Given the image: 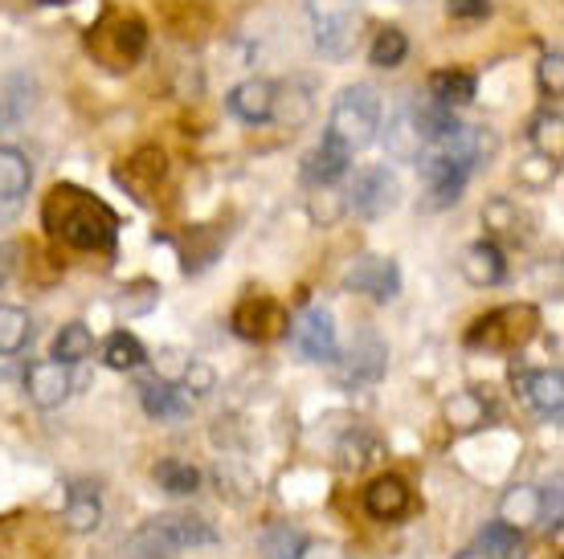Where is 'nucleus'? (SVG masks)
Listing matches in <instances>:
<instances>
[{
  "label": "nucleus",
  "instance_id": "obj_1",
  "mask_svg": "<svg viewBox=\"0 0 564 559\" xmlns=\"http://www.w3.org/2000/svg\"><path fill=\"white\" fill-rule=\"evenodd\" d=\"M42 221L54 238H62L74 250L111 253L115 238H119V217L111 205L78 184H57L54 193L45 196Z\"/></svg>",
  "mask_w": 564,
  "mask_h": 559
},
{
  "label": "nucleus",
  "instance_id": "obj_2",
  "mask_svg": "<svg viewBox=\"0 0 564 559\" xmlns=\"http://www.w3.org/2000/svg\"><path fill=\"white\" fill-rule=\"evenodd\" d=\"M377 131H381V95H377V86H368V83L344 86L336 98V107H332L327 135L339 140L356 155L360 147H368V143L377 140Z\"/></svg>",
  "mask_w": 564,
  "mask_h": 559
},
{
  "label": "nucleus",
  "instance_id": "obj_3",
  "mask_svg": "<svg viewBox=\"0 0 564 559\" xmlns=\"http://www.w3.org/2000/svg\"><path fill=\"white\" fill-rule=\"evenodd\" d=\"M536 327H540V310L532 303H511V307L482 315L466 331V343L479 351H520L528 348V339L536 336Z\"/></svg>",
  "mask_w": 564,
  "mask_h": 559
},
{
  "label": "nucleus",
  "instance_id": "obj_4",
  "mask_svg": "<svg viewBox=\"0 0 564 559\" xmlns=\"http://www.w3.org/2000/svg\"><path fill=\"white\" fill-rule=\"evenodd\" d=\"M213 544H217V531L205 518L193 515H160L135 535V547H143V556H164V551H188V547Z\"/></svg>",
  "mask_w": 564,
  "mask_h": 559
},
{
  "label": "nucleus",
  "instance_id": "obj_5",
  "mask_svg": "<svg viewBox=\"0 0 564 559\" xmlns=\"http://www.w3.org/2000/svg\"><path fill=\"white\" fill-rule=\"evenodd\" d=\"M417 168H422V180H425V212H437V209H451L458 205V196H463L466 180H470V160L463 155H451V152H430L417 160Z\"/></svg>",
  "mask_w": 564,
  "mask_h": 559
},
{
  "label": "nucleus",
  "instance_id": "obj_6",
  "mask_svg": "<svg viewBox=\"0 0 564 559\" xmlns=\"http://www.w3.org/2000/svg\"><path fill=\"white\" fill-rule=\"evenodd\" d=\"M315 17V45L324 57H348L356 50L360 17L352 13V0H311Z\"/></svg>",
  "mask_w": 564,
  "mask_h": 559
},
{
  "label": "nucleus",
  "instance_id": "obj_7",
  "mask_svg": "<svg viewBox=\"0 0 564 559\" xmlns=\"http://www.w3.org/2000/svg\"><path fill=\"white\" fill-rule=\"evenodd\" d=\"M401 205V180L389 164H368V168L356 172L352 180V209L365 217V221H381Z\"/></svg>",
  "mask_w": 564,
  "mask_h": 559
},
{
  "label": "nucleus",
  "instance_id": "obj_8",
  "mask_svg": "<svg viewBox=\"0 0 564 559\" xmlns=\"http://www.w3.org/2000/svg\"><path fill=\"white\" fill-rule=\"evenodd\" d=\"M291 343L307 364H336L339 343H336V319L327 307H307L299 310V319L291 322Z\"/></svg>",
  "mask_w": 564,
  "mask_h": 559
},
{
  "label": "nucleus",
  "instance_id": "obj_9",
  "mask_svg": "<svg viewBox=\"0 0 564 559\" xmlns=\"http://www.w3.org/2000/svg\"><path fill=\"white\" fill-rule=\"evenodd\" d=\"M229 327H234V336L250 339V343H270V339L286 336L291 319H286V310H282L274 298H267V294H250V298H241L238 307H234Z\"/></svg>",
  "mask_w": 564,
  "mask_h": 559
},
{
  "label": "nucleus",
  "instance_id": "obj_10",
  "mask_svg": "<svg viewBox=\"0 0 564 559\" xmlns=\"http://www.w3.org/2000/svg\"><path fill=\"white\" fill-rule=\"evenodd\" d=\"M344 291L368 294L372 303H393L397 294H401V270H397L393 257L360 253L352 262V270L344 274Z\"/></svg>",
  "mask_w": 564,
  "mask_h": 559
},
{
  "label": "nucleus",
  "instance_id": "obj_11",
  "mask_svg": "<svg viewBox=\"0 0 564 559\" xmlns=\"http://www.w3.org/2000/svg\"><path fill=\"white\" fill-rule=\"evenodd\" d=\"M336 380L339 384H348V388H360V384H377L384 376V368H389V348H384V339L377 331H360L348 351V360H336Z\"/></svg>",
  "mask_w": 564,
  "mask_h": 559
},
{
  "label": "nucleus",
  "instance_id": "obj_12",
  "mask_svg": "<svg viewBox=\"0 0 564 559\" xmlns=\"http://www.w3.org/2000/svg\"><path fill=\"white\" fill-rule=\"evenodd\" d=\"M25 392L37 408H62L74 392L70 364H57V360H42V364H33L25 372Z\"/></svg>",
  "mask_w": 564,
  "mask_h": 559
},
{
  "label": "nucleus",
  "instance_id": "obj_13",
  "mask_svg": "<svg viewBox=\"0 0 564 559\" xmlns=\"http://www.w3.org/2000/svg\"><path fill=\"white\" fill-rule=\"evenodd\" d=\"M348 168H352V152L339 140L324 135V140L311 147L307 160H303V180L315 184V188H332L339 176H348Z\"/></svg>",
  "mask_w": 564,
  "mask_h": 559
},
{
  "label": "nucleus",
  "instance_id": "obj_14",
  "mask_svg": "<svg viewBox=\"0 0 564 559\" xmlns=\"http://www.w3.org/2000/svg\"><path fill=\"white\" fill-rule=\"evenodd\" d=\"M229 111L238 114L241 123H270L279 111V86L267 78H250L229 90Z\"/></svg>",
  "mask_w": 564,
  "mask_h": 559
},
{
  "label": "nucleus",
  "instance_id": "obj_15",
  "mask_svg": "<svg viewBox=\"0 0 564 559\" xmlns=\"http://www.w3.org/2000/svg\"><path fill=\"white\" fill-rule=\"evenodd\" d=\"M516 388L528 405L544 413V417H561L564 408V376L561 368H549V372H516Z\"/></svg>",
  "mask_w": 564,
  "mask_h": 559
},
{
  "label": "nucleus",
  "instance_id": "obj_16",
  "mask_svg": "<svg viewBox=\"0 0 564 559\" xmlns=\"http://www.w3.org/2000/svg\"><path fill=\"white\" fill-rule=\"evenodd\" d=\"M458 270H463V278L470 282V286H479V291H487V286H499V282L508 278L503 250H499L495 241H487V238L475 241V245H466Z\"/></svg>",
  "mask_w": 564,
  "mask_h": 559
},
{
  "label": "nucleus",
  "instance_id": "obj_17",
  "mask_svg": "<svg viewBox=\"0 0 564 559\" xmlns=\"http://www.w3.org/2000/svg\"><path fill=\"white\" fill-rule=\"evenodd\" d=\"M37 83L29 74H4L0 78V131H17L33 111Z\"/></svg>",
  "mask_w": 564,
  "mask_h": 559
},
{
  "label": "nucleus",
  "instance_id": "obj_18",
  "mask_svg": "<svg viewBox=\"0 0 564 559\" xmlns=\"http://www.w3.org/2000/svg\"><path fill=\"white\" fill-rule=\"evenodd\" d=\"M365 511L372 518H381V523H393V518L405 515V511H410V486H405V478L381 474L377 482H368Z\"/></svg>",
  "mask_w": 564,
  "mask_h": 559
},
{
  "label": "nucleus",
  "instance_id": "obj_19",
  "mask_svg": "<svg viewBox=\"0 0 564 559\" xmlns=\"http://www.w3.org/2000/svg\"><path fill=\"white\" fill-rule=\"evenodd\" d=\"M143 413L152 420H184L188 417V392L172 388L169 380H143L140 384Z\"/></svg>",
  "mask_w": 564,
  "mask_h": 559
},
{
  "label": "nucleus",
  "instance_id": "obj_20",
  "mask_svg": "<svg viewBox=\"0 0 564 559\" xmlns=\"http://www.w3.org/2000/svg\"><path fill=\"white\" fill-rule=\"evenodd\" d=\"M384 147L393 155L397 164H417L422 160V131H417V119H413V107H401L393 114V123L384 131Z\"/></svg>",
  "mask_w": 564,
  "mask_h": 559
},
{
  "label": "nucleus",
  "instance_id": "obj_21",
  "mask_svg": "<svg viewBox=\"0 0 564 559\" xmlns=\"http://www.w3.org/2000/svg\"><path fill=\"white\" fill-rule=\"evenodd\" d=\"M442 417H446L454 434H475L491 420V405L482 401L479 392H454L451 401L442 405Z\"/></svg>",
  "mask_w": 564,
  "mask_h": 559
},
{
  "label": "nucleus",
  "instance_id": "obj_22",
  "mask_svg": "<svg viewBox=\"0 0 564 559\" xmlns=\"http://www.w3.org/2000/svg\"><path fill=\"white\" fill-rule=\"evenodd\" d=\"M62 523L70 527L74 535H86V531H99L102 523V503H99V490L78 482L70 490V498H66V511H62Z\"/></svg>",
  "mask_w": 564,
  "mask_h": 559
},
{
  "label": "nucleus",
  "instance_id": "obj_23",
  "mask_svg": "<svg viewBox=\"0 0 564 559\" xmlns=\"http://www.w3.org/2000/svg\"><path fill=\"white\" fill-rule=\"evenodd\" d=\"M29 184H33V168H29L25 155L17 147H0V205L17 209L21 196L29 193Z\"/></svg>",
  "mask_w": 564,
  "mask_h": 559
},
{
  "label": "nucleus",
  "instance_id": "obj_24",
  "mask_svg": "<svg viewBox=\"0 0 564 559\" xmlns=\"http://www.w3.org/2000/svg\"><path fill=\"white\" fill-rule=\"evenodd\" d=\"M164 172H169L164 152H160V147H143V152H135L128 160V172H115V180L131 184V188L140 193V200H148V188L164 180Z\"/></svg>",
  "mask_w": 564,
  "mask_h": 559
},
{
  "label": "nucleus",
  "instance_id": "obj_25",
  "mask_svg": "<svg viewBox=\"0 0 564 559\" xmlns=\"http://www.w3.org/2000/svg\"><path fill=\"white\" fill-rule=\"evenodd\" d=\"M540 490L536 486H511L499 503V523H508L516 531H528L532 523H540Z\"/></svg>",
  "mask_w": 564,
  "mask_h": 559
},
{
  "label": "nucleus",
  "instance_id": "obj_26",
  "mask_svg": "<svg viewBox=\"0 0 564 559\" xmlns=\"http://www.w3.org/2000/svg\"><path fill=\"white\" fill-rule=\"evenodd\" d=\"M475 90H479V83H475V74L466 70H437L430 74V98L434 102H442V107H466L470 98H475Z\"/></svg>",
  "mask_w": 564,
  "mask_h": 559
},
{
  "label": "nucleus",
  "instance_id": "obj_27",
  "mask_svg": "<svg viewBox=\"0 0 564 559\" xmlns=\"http://www.w3.org/2000/svg\"><path fill=\"white\" fill-rule=\"evenodd\" d=\"M29 339H33V319H29V310L0 303V355L25 351Z\"/></svg>",
  "mask_w": 564,
  "mask_h": 559
},
{
  "label": "nucleus",
  "instance_id": "obj_28",
  "mask_svg": "<svg viewBox=\"0 0 564 559\" xmlns=\"http://www.w3.org/2000/svg\"><path fill=\"white\" fill-rule=\"evenodd\" d=\"M155 482H160V490L172 494V498H188V494H197V486H200V470L193 462L169 458V462L155 465Z\"/></svg>",
  "mask_w": 564,
  "mask_h": 559
},
{
  "label": "nucleus",
  "instance_id": "obj_29",
  "mask_svg": "<svg viewBox=\"0 0 564 559\" xmlns=\"http://www.w3.org/2000/svg\"><path fill=\"white\" fill-rule=\"evenodd\" d=\"M381 458H384V446L372 434H365V429L348 434L344 437V446H339V465H344V470H352V474L368 470V465L381 462Z\"/></svg>",
  "mask_w": 564,
  "mask_h": 559
},
{
  "label": "nucleus",
  "instance_id": "obj_30",
  "mask_svg": "<svg viewBox=\"0 0 564 559\" xmlns=\"http://www.w3.org/2000/svg\"><path fill=\"white\" fill-rule=\"evenodd\" d=\"M405 57H410V37L393 25L381 29V33L372 37V45H368V62H372L377 70H397Z\"/></svg>",
  "mask_w": 564,
  "mask_h": 559
},
{
  "label": "nucleus",
  "instance_id": "obj_31",
  "mask_svg": "<svg viewBox=\"0 0 564 559\" xmlns=\"http://www.w3.org/2000/svg\"><path fill=\"white\" fill-rule=\"evenodd\" d=\"M95 351V336L86 322H66L54 336V360L57 364H83L86 355Z\"/></svg>",
  "mask_w": 564,
  "mask_h": 559
},
{
  "label": "nucleus",
  "instance_id": "obj_32",
  "mask_svg": "<svg viewBox=\"0 0 564 559\" xmlns=\"http://www.w3.org/2000/svg\"><path fill=\"white\" fill-rule=\"evenodd\" d=\"M143 360H148V351H143L140 339L128 336V331H115V336L107 339V348H102V364L115 368V372H135V368H143Z\"/></svg>",
  "mask_w": 564,
  "mask_h": 559
},
{
  "label": "nucleus",
  "instance_id": "obj_33",
  "mask_svg": "<svg viewBox=\"0 0 564 559\" xmlns=\"http://www.w3.org/2000/svg\"><path fill=\"white\" fill-rule=\"evenodd\" d=\"M102 33H111L115 50H119V62H135V57L143 54V45H148V33H143L140 17H115L111 29H102Z\"/></svg>",
  "mask_w": 564,
  "mask_h": 559
},
{
  "label": "nucleus",
  "instance_id": "obj_34",
  "mask_svg": "<svg viewBox=\"0 0 564 559\" xmlns=\"http://www.w3.org/2000/svg\"><path fill=\"white\" fill-rule=\"evenodd\" d=\"M482 547H487V556H495V559H520L523 531H516L508 523H491V527L482 531Z\"/></svg>",
  "mask_w": 564,
  "mask_h": 559
},
{
  "label": "nucleus",
  "instance_id": "obj_35",
  "mask_svg": "<svg viewBox=\"0 0 564 559\" xmlns=\"http://www.w3.org/2000/svg\"><path fill=\"white\" fill-rule=\"evenodd\" d=\"M561 127H564L561 111H544L536 123H532V143H536L544 155H552V160H561V143H564Z\"/></svg>",
  "mask_w": 564,
  "mask_h": 559
},
{
  "label": "nucleus",
  "instance_id": "obj_36",
  "mask_svg": "<svg viewBox=\"0 0 564 559\" xmlns=\"http://www.w3.org/2000/svg\"><path fill=\"white\" fill-rule=\"evenodd\" d=\"M482 221H487V229H495V233L520 241V209H516L511 200H491V205L482 209Z\"/></svg>",
  "mask_w": 564,
  "mask_h": 559
},
{
  "label": "nucleus",
  "instance_id": "obj_37",
  "mask_svg": "<svg viewBox=\"0 0 564 559\" xmlns=\"http://www.w3.org/2000/svg\"><path fill=\"white\" fill-rule=\"evenodd\" d=\"M160 303V286L155 282H131V286H123V298H119V310L123 315H148V310Z\"/></svg>",
  "mask_w": 564,
  "mask_h": 559
},
{
  "label": "nucleus",
  "instance_id": "obj_38",
  "mask_svg": "<svg viewBox=\"0 0 564 559\" xmlns=\"http://www.w3.org/2000/svg\"><path fill=\"white\" fill-rule=\"evenodd\" d=\"M217 486H221V494H229L234 503H246V498H250V494L258 490V482L246 474L241 465L229 462V465H217Z\"/></svg>",
  "mask_w": 564,
  "mask_h": 559
},
{
  "label": "nucleus",
  "instance_id": "obj_39",
  "mask_svg": "<svg viewBox=\"0 0 564 559\" xmlns=\"http://www.w3.org/2000/svg\"><path fill=\"white\" fill-rule=\"evenodd\" d=\"M303 547V539H299L295 527H270L267 535H262V551H267L270 559H295V551Z\"/></svg>",
  "mask_w": 564,
  "mask_h": 559
},
{
  "label": "nucleus",
  "instance_id": "obj_40",
  "mask_svg": "<svg viewBox=\"0 0 564 559\" xmlns=\"http://www.w3.org/2000/svg\"><path fill=\"white\" fill-rule=\"evenodd\" d=\"M520 180L523 184H532V188H544V184L556 180V160L544 152H536L532 160H523L520 164Z\"/></svg>",
  "mask_w": 564,
  "mask_h": 559
},
{
  "label": "nucleus",
  "instance_id": "obj_41",
  "mask_svg": "<svg viewBox=\"0 0 564 559\" xmlns=\"http://www.w3.org/2000/svg\"><path fill=\"white\" fill-rule=\"evenodd\" d=\"M540 90L552 98L564 95V54L561 50H552V54L540 62Z\"/></svg>",
  "mask_w": 564,
  "mask_h": 559
},
{
  "label": "nucleus",
  "instance_id": "obj_42",
  "mask_svg": "<svg viewBox=\"0 0 564 559\" xmlns=\"http://www.w3.org/2000/svg\"><path fill=\"white\" fill-rule=\"evenodd\" d=\"M213 384H217V372L209 364L193 360V364L184 368V392L188 396H205V392H213Z\"/></svg>",
  "mask_w": 564,
  "mask_h": 559
},
{
  "label": "nucleus",
  "instance_id": "obj_43",
  "mask_svg": "<svg viewBox=\"0 0 564 559\" xmlns=\"http://www.w3.org/2000/svg\"><path fill=\"white\" fill-rule=\"evenodd\" d=\"M446 13L454 21H482L491 17V0H446Z\"/></svg>",
  "mask_w": 564,
  "mask_h": 559
},
{
  "label": "nucleus",
  "instance_id": "obj_44",
  "mask_svg": "<svg viewBox=\"0 0 564 559\" xmlns=\"http://www.w3.org/2000/svg\"><path fill=\"white\" fill-rule=\"evenodd\" d=\"M295 559H348V551L339 544H332V539H311V544L299 547Z\"/></svg>",
  "mask_w": 564,
  "mask_h": 559
},
{
  "label": "nucleus",
  "instance_id": "obj_45",
  "mask_svg": "<svg viewBox=\"0 0 564 559\" xmlns=\"http://www.w3.org/2000/svg\"><path fill=\"white\" fill-rule=\"evenodd\" d=\"M13 257H17V245H0V286L13 278Z\"/></svg>",
  "mask_w": 564,
  "mask_h": 559
},
{
  "label": "nucleus",
  "instance_id": "obj_46",
  "mask_svg": "<svg viewBox=\"0 0 564 559\" xmlns=\"http://www.w3.org/2000/svg\"><path fill=\"white\" fill-rule=\"evenodd\" d=\"M458 559H487V556H482V551H463Z\"/></svg>",
  "mask_w": 564,
  "mask_h": 559
},
{
  "label": "nucleus",
  "instance_id": "obj_47",
  "mask_svg": "<svg viewBox=\"0 0 564 559\" xmlns=\"http://www.w3.org/2000/svg\"><path fill=\"white\" fill-rule=\"evenodd\" d=\"M143 559H160V556H143Z\"/></svg>",
  "mask_w": 564,
  "mask_h": 559
},
{
  "label": "nucleus",
  "instance_id": "obj_48",
  "mask_svg": "<svg viewBox=\"0 0 564 559\" xmlns=\"http://www.w3.org/2000/svg\"><path fill=\"white\" fill-rule=\"evenodd\" d=\"M401 4H410V0H401Z\"/></svg>",
  "mask_w": 564,
  "mask_h": 559
}]
</instances>
